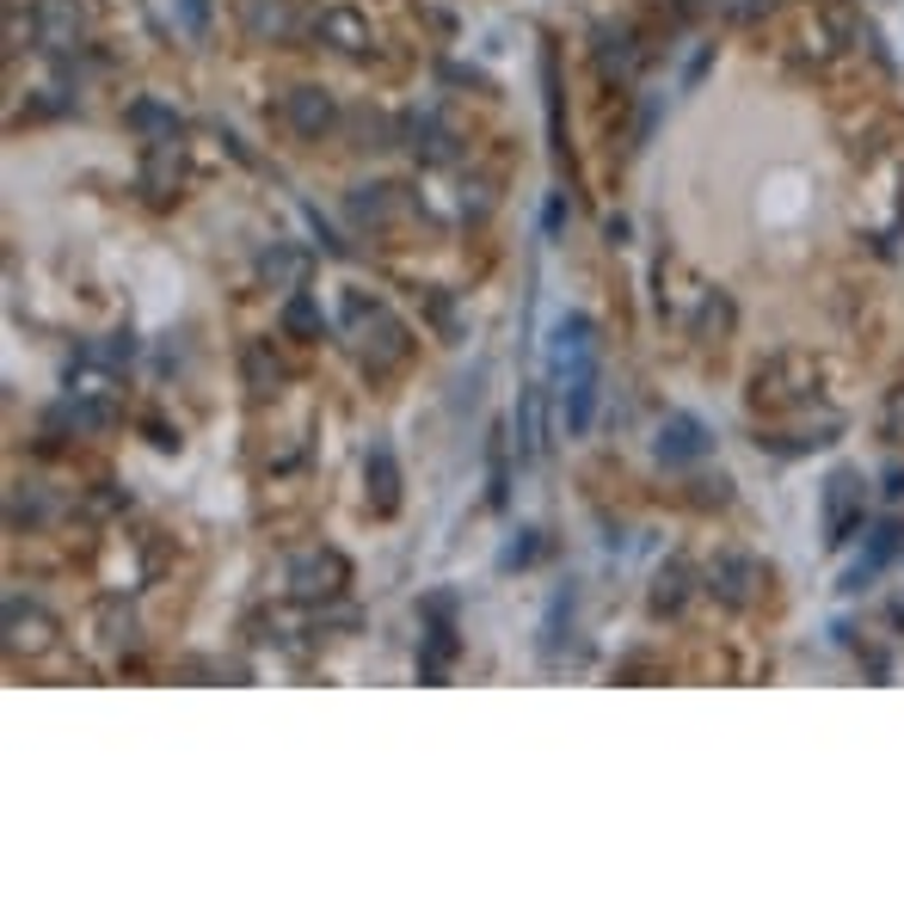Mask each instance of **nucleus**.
<instances>
[{"label": "nucleus", "mask_w": 904, "mask_h": 904, "mask_svg": "<svg viewBox=\"0 0 904 904\" xmlns=\"http://www.w3.org/2000/svg\"><path fill=\"white\" fill-rule=\"evenodd\" d=\"M320 38H333L339 50H363V43H370V38H363V26H358L351 13H327V19H320Z\"/></svg>", "instance_id": "obj_1"}, {"label": "nucleus", "mask_w": 904, "mask_h": 904, "mask_svg": "<svg viewBox=\"0 0 904 904\" xmlns=\"http://www.w3.org/2000/svg\"><path fill=\"white\" fill-rule=\"evenodd\" d=\"M290 118L302 123V130H320V123L333 118V111H327V99H314V93H302V99H290Z\"/></svg>", "instance_id": "obj_2"}, {"label": "nucleus", "mask_w": 904, "mask_h": 904, "mask_svg": "<svg viewBox=\"0 0 904 904\" xmlns=\"http://www.w3.org/2000/svg\"><path fill=\"white\" fill-rule=\"evenodd\" d=\"M695 450H702V438H695V425H690V419H683V425H677V438H671V450H665V455H695Z\"/></svg>", "instance_id": "obj_3"}]
</instances>
